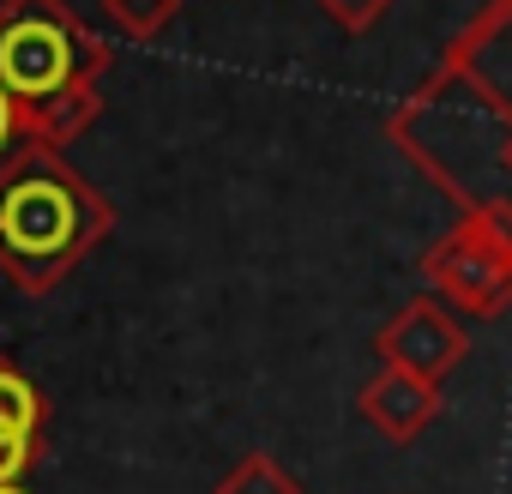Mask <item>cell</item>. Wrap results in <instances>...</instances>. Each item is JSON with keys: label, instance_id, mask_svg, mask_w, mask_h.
I'll return each mask as SVG.
<instances>
[{"label": "cell", "instance_id": "6da1fadb", "mask_svg": "<svg viewBox=\"0 0 512 494\" xmlns=\"http://www.w3.org/2000/svg\"><path fill=\"white\" fill-rule=\"evenodd\" d=\"M386 139L458 205L512 241V0L446 43L434 73L386 115Z\"/></svg>", "mask_w": 512, "mask_h": 494}, {"label": "cell", "instance_id": "7a4b0ae2", "mask_svg": "<svg viewBox=\"0 0 512 494\" xmlns=\"http://www.w3.org/2000/svg\"><path fill=\"white\" fill-rule=\"evenodd\" d=\"M109 43L67 0H0V91L13 97L25 145L67 151L103 115Z\"/></svg>", "mask_w": 512, "mask_h": 494}, {"label": "cell", "instance_id": "3957f363", "mask_svg": "<svg viewBox=\"0 0 512 494\" xmlns=\"http://www.w3.org/2000/svg\"><path fill=\"white\" fill-rule=\"evenodd\" d=\"M115 229L109 199L49 145H19L0 163V272L25 296H49Z\"/></svg>", "mask_w": 512, "mask_h": 494}, {"label": "cell", "instance_id": "277c9868", "mask_svg": "<svg viewBox=\"0 0 512 494\" xmlns=\"http://www.w3.org/2000/svg\"><path fill=\"white\" fill-rule=\"evenodd\" d=\"M422 284L458 314H506L512 308V241L494 223L458 217L428 254H422Z\"/></svg>", "mask_w": 512, "mask_h": 494}, {"label": "cell", "instance_id": "5b68a950", "mask_svg": "<svg viewBox=\"0 0 512 494\" xmlns=\"http://www.w3.org/2000/svg\"><path fill=\"white\" fill-rule=\"evenodd\" d=\"M374 356L386 362V368H410V374H422V380H446L464 356H470V338H464V326H458V308H446L440 296H416V302H404L380 332H374Z\"/></svg>", "mask_w": 512, "mask_h": 494}, {"label": "cell", "instance_id": "8992f818", "mask_svg": "<svg viewBox=\"0 0 512 494\" xmlns=\"http://www.w3.org/2000/svg\"><path fill=\"white\" fill-rule=\"evenodd\" d=\"M356 410H362V422H368L374 434H386L392 446H410V440H422V428H428L446 404H440V386H434V380L380 362V374L356 392Z\"/></svg>", "mask_w": 512, "mask_h": 494}, {"label": "cell", "instance_id": "52a82bcc", "mask_svg": "<svg viewBox=\"0 0 512 494\" xmlns=\"http://www.w3.org/2000/svg\"><path fill=\"white\" fill-rule=\"evenodd\" d=\"M43 416H49V404L31 386V374L0 362V434H37L43 440Z\"/></svg>", "mask_w": 512, "mask_h": 494}, {"label": "cell", "instance_id": "ba28073f", "mask_svg": "<svg viewBox=\"0 0 512 494\" xmlns=\"http://www.w3.org/2000/svg\"><path fill=\"white\" fill-rule=\"evenodd\" d=\"M211 494H308L272 452H247V458H235L229 470H223V482L211 488Z\"/></svg>", "mask_w": 512, "mask_h": 494}, {"label": "cell", "instance_id": "9c48e42d", "mask_svg": "<svg viewBox=\"0 0 512 494\" xmlns=\"http://www.w3.org/2000/svg\"><path fill=\"white\" fill-rule=\"evenodd\" d=\"M97 7L127 43H151L181 19V0H97Z\"/></svg>", "mask_w": 512, "mask_h": 494}, {"label": "cell", "instance_id": "30bf717a", "mask_svg": "<svg viewBox=\"0 0 512 494\" xmlns=\"http://www.w3.org/2000/svg\"><path fill=\"white\" fill-rule=\"evenodd\" d=\"M314 7H320L344 37H362V31H374V25L392 13V0H314Z\"/></svg>", "mask_w": 512, "mask_h": 494}, {"label": "cell", "instance_id": "8fae6325", "mask_svg": "<svg viewBox=\"0 0 512 494\" xmlns=\"http://www.w3.org/2000/svg\"><path fill=\"white\" fill-rule=\"evenodd\" d=\"M37 452H43L37 434H0V488H7V482H25L31 464H37Z\"/></svg>", "mask_w": 512, "mask_h": 494}, {"label": "cell", "instance_id": "7c38bea8", "mask_svg": "<svg viewBox=\"0 0 512 494\" xmlns=\"http://www.w3.org/2000/svg\"><path fill=\"white\" fill-rule=\"evenodd\" d=\"M25 145V127H19V109H13V97L0 91V163H7L13 151Z\"/></svg>", "mask_w": 512, "mask_h": 494}, {"label": "cell", "instance_id": "4fadbf2b", "mask_svg": "<svg viewBox=\"0 0 512 494\" xmlns=\"http://www.w3.org/2000/svg\"><path fill=\"white\" fill-rule=\"evenodd\" d=\"M0 494H31V488H25V482H7V488H0Z\"/></svg>", "mask_w": 512, "mask_h": 494}]
</instances>
